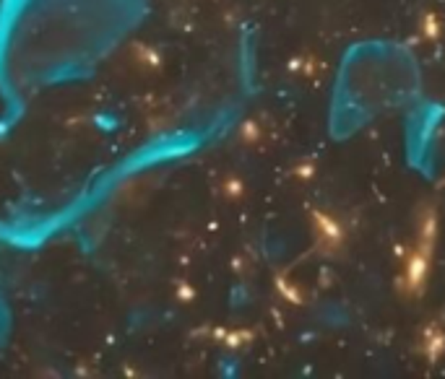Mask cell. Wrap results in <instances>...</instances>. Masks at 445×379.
I'll return each instance as SVG.
<instances>
[{
    "mask_svg": "<svg viewBox=\"0 0 445 379\" xmlns=\"http://www.w3.org/2000/svg\"><path fill=\"white\" fill-rule=\"evenodd\" d=\"M445 353V330L438 325H430L424 330V356L430 364H438L440 356Z\"/></svg>",
    "mask_w": 445,
    "mask_h": 379,
    "instance_id": "obj_3",
    "label": "cell"
},
{
    "mask_svg": "<svg viewBox=\"0 0 445 379\" xmlns=\"http://www.w3.org/2000/svg\"><path fill=\"white\" fill-rule=\"evenodd\" d=\"M422 34H424V39H430V42H435V39L440 37V21H438V16L435 14H424Z\"/></svg>",
    "mask_w": 445,
    "mask_h": 379,
    "instance_id": "obj_5",
    "label": "cell"
},
{
    "mask_svg": "<svg viewBox=\"0 0 445 379\" xmlns=\"http://www.w3.org/2000/svg\"><path fill=\"white\" fill-rule=\"evenodd\" d=\"M435 239H438V213H435V208H430V211L422 216V227H419V247L424 249H435Z\"/></svg>",
    "mask_w": 445,
    "mask_h": 379,
    "instance_id": "obj_4",
    "label": "cell"
},
{
    "mask_svg": "<svg viewBox=\"0 0 445 379\" xmlns=\"http://www.w3.org/2000/svg\"><path fill=\"white\" fill-rule=\"evenodd\" d=\"M312 221H315V232H318L320 247L326 249V252H336V249L342 247L344 227L334 219V216H328V213H315Z\"/></svg>",
    "mask_w": 445,
    "mask_h": 379,
    "instance_id": "obj_2",
    "label": "cell"
},
{
    "mask_svg": "<svg viewBox=\"0 0 445 379\" xmlns=\"http://www.w3.org/2000/svg\"><path fill=\"white\" fill-rule=\"evenodd\" d=\"M430 263H432V252L416 244L411 252L406 255V263H404V289L411 296H419L424 291V284L430 278Z\"/></svg>",
    "mask_w": 445,
    "mask_h": 379,
    "instance_id": "obj_1",
    "label": "cell"
}]
</instances>
